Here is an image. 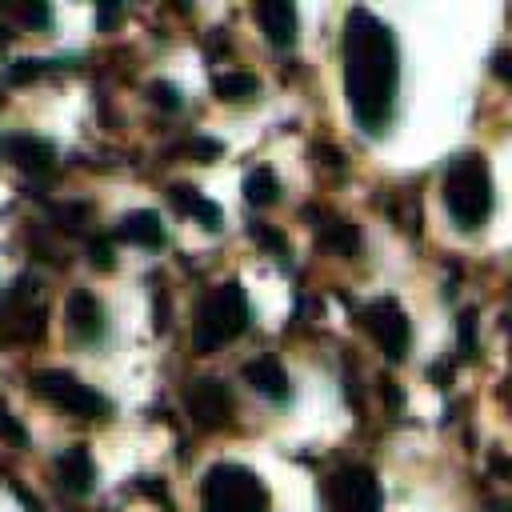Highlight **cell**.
<instances>
[{"instance_id": "1", "label": "cell", "mask_w": 512, "mask_h": 512, "mask_svg": "<svg viewBox=\"0 0 512 512\" xmlns=\"http://www.w3.org/2000/svg\"><path fill=\"white\" fill-rule=\"evenodd\" d=\"M344 100L364 136H384L400 108V44L396 32L368 8L344 12L340 36Z\"/></svg>"}, {"instance_id": "2", "label": "cell", "mask_w": 512, "mask_h": 512, "mask_svg": "<svg viewBox=\"0 0 512 512\" xmlns=\"http://www.w3.org/2000/svg\"><path fill=\"white\" fill-rule=\"evenodd\" d=\"M440 196H444V212L460 232H476L488 224L492 204H496V188H492V172L488 160L468 152L456 156L440 180Z\"/></svg>"}, {"instance_id": "3", "label": "cell", "mask_w": 512, "mask_h": 512, "mask_svg": "<svg viewBox=\"0 0 512 512\" xmlns=\"http://www.w3.org/2000/svg\"><path fill=\"white\" fill-rule=\"evenodd\" d=\"M252 320V308H248V296L236 280H224V284H212L196 308V328H192V348L200 356L232 344Z\"/></svg>"}, {"instance_id": "4", "label": "cell", "mask_w": 512, "mask_h": 512, "mask_svg": "<svg viewBox=\"0 0 512 512\" xmlns=\"http://www.w3.org/2000/svg\"><path fill=\"white\" fill-rule=\"evenodd\" d=\"M200 512H272V496L252 468L216 460L200 480Z\"/></svg>"}, {"instance_id": "5", "label": "cell", "mask_w": 512, "mask_h": 512, "mask_svg": "<svg viewBox=\"0 0 512 512\" xmlns=\"http://www.w3.org/2000/svg\"><path fill=\"white\" fill-rule=\"evenodd\" d=\"M28 388H32L40 400H48L52 408L72 412V416H80V420H108V416H112V400H108L100 388L84 384L80 376H72V372H64V368H40V372H32V376H28Z\"/></svg>"}, {"instance_id": "6", "label": "cell", "mask_w": 512, "mask_h": 512, "mask_svg": "<svg viewBox=\"0 0 512 512\" xmlns=\"http://www.w3.org/2000/svg\"><path fill=\"white\" fill-rule=\"evenodd\" d=\"M324 500H328V512H384L380 480L364 464L336 468L324 484Z\"/></svg>"}, {"instance_id": "7", "label": "cell", "mask_w": 512, "mask_h": 512, "mask_svg": "<svg viewBox=\"0 0 512 512\" xmlns=\"http://www.w3.org/2000/svg\"><path fill=\"white\" fill-rule=\"evenodd\" d=\"M360 324L364 332L376 340V348L388 356V360H404L408 344H412V324H408V312L392 300V296H376L360 308Z\"/></svg>"}, {"instance_id": "8", "label": "cell", "mask_w": 512, "mask_h": 512, "mask_svg": "<svg viewBox=\"0 0 512 512\" xmlns=\"http://www.w3.org/2000/svg\"><path fill=\"white\" fill-rule=\"evenodd\" d=\"M184 408H188V416H192L200 428H220V424L232 420V412H236V396H232V388H228L224 380H216V376H200V380L188 384V392H184Z\"/></svg>"}, {"instance_id": "9", "label": "cell", "mask_w": 512, "mask_h": 512, "mask_svg": "<svg viewBox=\"0 0 512 512\" xmlns=\"http://www.w3.org/2000/svg\"><path fill=\"white\" fill-rule=\"evenodd\" d=\"M64 324L68 332L80 340V344H100L108 336V312H104V300L88 288H76L68 300H64Z\"/></svg>"}, {"instance_id": "10", "label": "cell", "mask_w": 512, "mask_h": 512, "mask_svg": "<svg viewBox=\"0 0 512 512\" xmlns=\"http://www.w3.org/2000/svg\"><path fill=\"white\" fill-rule=\"evenodd\" d=\"M0 156L24 172H48L56 164V148L44 140V136H32V132H8L0 136Z\"/></svg>"}, {"instance_id": "11", "label": "cell", "mask_w": 512, "mask_h": 512, "mask_svg": "<svg viewBox=\"0 0 512 512\" xmlns=\"http://www.w3.org/2000/svg\"><path fill=\"white\" fill-rule=\"evenodd\" d=\"M244 384H248L256 396L272 400V404H284V400L292 396V380H288V372H284V364H280L276 356H256V360H248V364H244Z\"/></svg>"}, {"instance_id": "12", "label": "cell", "mask_w": 512, "mask_h": 512, "mask_svg": "<svg viewBox=\"0 0 512 512\" xmlns=\"http://www.w3.org/2000/svg\"><path fill=\"white\" fill-rule=\"evenodd\" d=\"M56 484L68 492V496H88L92 484H96V464H92V452L88 444H72L56 456Z\"/></svg>"}, {"instance_id": "13", "label": "cell", "mask_w": 512, "mask_h": 512, "mask_svg": "<svg viewBox=\"0 0 512 512\" xmlns=\"http://www.w3.org/2000/svg\"><path fill=\"white\" fill-rule=\"evenodd\" d=\"M112 236H116L120 244H132V248H164V244H168L164 220H160L156 212H148V208H136V212L120 216L116 228H112Z\"/></svg>"}, {"instance_id": "14", "label": "cell", "mask_w": 512, "mask_h": 512, "mask_svg": "<svg viewBox=\"0 0 512 512\" xmlns=\"http://www.w3.org/2000/svg\"><path fill=\"white\" fill-rule=\"evenodd\" d=\"M252 16H256V24L264 28V36H268L272 48H292V44H296L300 20H296V8H292V4H284V0H264V4L252 8Z\"/></svg>"}, {"instance_id": "15", "label": "cell", "mask_w": 512, "mask_h": 512, "mask_svg": "<svg viewBox=\"0 0 512 512\" xmlns=\"http://www.w3.org/2000/svg\"><path fill=\"white\" fill-rule=\"evenodd\" d=\"M168 200L184 212V216H192V220H200L208 232H216V228H224V212H220V204H212L200 188H188V184H172L168 188Z\"/></svg>"}, {"instance_id": "16", "label": "cell", "mask_w": 512, "mask_h": 512, "mask_svg": "<svg viewBox=\"0 0 512 512\" xmlns=\"http://www.w3.org/2000/svg\"><path fill=\"white\" fill-rule=\"evenodd\" d=\"M316 236H320V244H328V248L340 252V256H356V252H360V232H356L348 220H340V216L320 212V216H316Z\"/></svg>"}, {"instance_id": "17", "label": "cell", "mask_w": 512, "mask_h": 512, "mask_svg": "<svg viewBox=\"0 0 512 512\" xmlns=\"http://www.w3.org/2000/svg\"><path fill=\"white\" fill-rule=\"evenodd\" d=\"M212 88H216V96L228 100V104H248V100L260 96V80H256L252 72H220V76L212 80Z\"/></svg>"}, {"instance_id": "18", "label": "cell", "mask_w": 512, "mask_h": 512, "mask_svg": "<svg viewBox=\"0 0 512 512\" xmlns=\"http://www.w3.org/2000/svg\"><path fill=\"white\" fill-rule=\"evenodd\" d=\"M276 196H280V180H276V172L268 164H260V168H252L244 176V200L248 204L268 208V204H276Z\"/></svg>"}, {"instance_id": "19", "label": "cell", "mask_w": 512, "mask_h": 512, "mask_svg": "<svg viewBox=\"0 0 512 512\" xmlns=\"http://www.w3.org/2000/svg\"><path fill=\"white\" fill-rule=\"evenodd\" d=\"M24 28H48L52 24V8L48 4H12L8 8Z\"/></svg>"}, {"instance_id": "20", "label": "cell", "mask_w": 512, "mask_h": 512, "mask_svg": "<svg viewBox=\"0 0 512 512\" xmlns=\"http://www.w3.org/2000/svg\"><path fill=\"white\" fill-rule=\"evenodd\" d=\"M148 100L156 104V108H164V112H176L184 100H180V88L176 84H168V80H152L148 84Z\"/></svg>"}, {"instance_id": "21", "label": "cell", "mask_w": 512, "mask_h": 512, "mask_svg": "<svg viewBox=\"0 0 512 512\" xmlns=\"http://www.w3.org/2000/svg\"><path fill=\"white\" fill-rule=\"evenodd\" d=\"M88 264L100 268V272H108V268L116 264V260H112V244H108V240H92V244H88Z\"/></svg>"}, {"instance_id": "22", "label": "cell", "mask_w": 512, "mask_h": 512, "mask_svg": "<svg viewBox=\"0 0 512 512\" xmlns=\"http://www.w3.org/2000/svg\"><path fill=\"white\" fill-rule=\"evenodd\" d=\"M252 236H256L260 244H268V248H272L276 256H284V252H288V244H284V240H280V236H276V232H272L268 224H252Z\"/></svg>"}, {"instance_id": "23", "label": "cell", "mask_w": 512, "mask_h": 512, "mask_svg": "<svg viewBox=\"0 0 512 512\" xmlns=\"http://www.w3.org/2000/svg\"><path fill=\"white\" fill-rule=\"evenodd\" d=\"M0 432H4L8 440H16V444L24 440V432H20V424H16L12 416H8V408H4V404H0Z\"/></svg>"}]
</instances>
